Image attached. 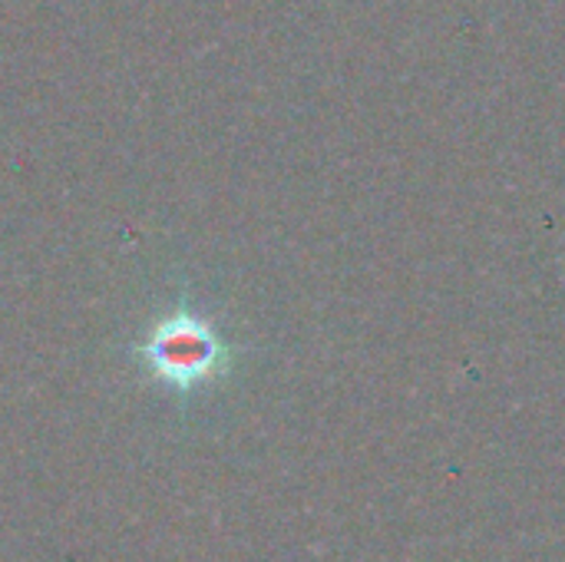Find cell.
<instances>
[{"label": "cell", "mask_w": 565, "mask_h": 562, "mask_svg": "<svg viewBox=\"0 0 565 562\" xmlns=\"http://www.w3.org/2000/svg\"><path fill=\"white\" fill-rule=\"evenodd\" d=\"M139 351L149 371L179 391H189L215 378L228 364V348L218 338V331L189 308H179L169 318H162Z\"/></svg>", "instance_id": "1"}]
</instances>
